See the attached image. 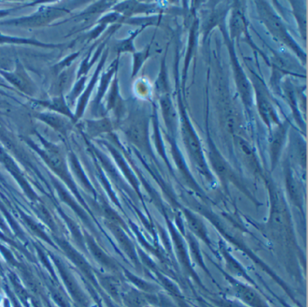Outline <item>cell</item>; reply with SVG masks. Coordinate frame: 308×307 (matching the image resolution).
Here are the masks:
<instances>
[{
    "mask_svg": "<svg viewBox=\"0 0 308 307\" xmlns=\"http://www.w3.org/2000/svg\"><path fill=\"white\" fill-rule=\"evenodd\" d=\"M128 137L135 146L143 151L149 149L148 138V121L142 116L136 117L131 120L126 130Z\"/></svg>",
    "mask_w": 308,
    "mask_h": 307,
    "instance_id": "obj_1",
    "label": "cell"
},
{
    "mask_svg": "<svg viewBox=\"0 0 308 307\" xmlns=\"http://www.w3.org/2000/svg\"><path fill=\"white\" fill-rule=\"evenodd\" d=\"M260 12V15L263 19L264 22L267 25V27L269 28L273 34L279 38L280 40L285 41L286 44L290 45L291 39L287 35L286 29H285L282 23L280 21V19L278 16H276L270 10H268L267 8H266L265 5H261Z\"/></svg>",
    "mask_w": 308,
    "mask_h": 307,
    "instance_id": "obj_2",
    "label": "cell"
},
{
    "mask_svg": "<svg viewBox=\"0 0 308 307\" xmlns=\"http://www.w3.org/2000/svg\"><path fill=\"white\" fill-rule=\"evenodd\" d=\"M183 136L185 139V144L189 151V154L193 157L194 162L200 167L203 170H205V164L204 157L201 150L200 144L197 140L195 135L193 134V130H191L189 126L184 124L183 126Z\"/></svg>",
    "mask_w": 308,
    "mask_h": 307,
    "instance_id": "obj_3",
    "label": "cell"
},
{
    "mask_svg": "<svg viewBox=\"0 0 308 307\" xmlns=\"http://www.w3.org/2000/svg\"><path fill=\"white\" fill-rule=\"evenodd\" d=\"M236 147H237L238 151L242 159L245 162L246 165L252 169H256L258 167L257 163L256 156L254 155V152L252 151L249 145L243 140L241 137H237L236 139Z\"/></svg>",
    "mask_w": 308,
    "mask_h": 307,
    "instance_id": "obj_4",
    "label": "cell"
},
{
    "mask_svg": "<svg viewBox=\"0 0 308 307\" xmlns=\"http://www.w3.org/2000/svg\"><path fill=\"white\" fill-rule=\"evenodd\" d=\"M258 104H259V110H260V115L262 116L264 120L267 124L278 123V119H277L275 111L273 110L271 104L263 96H261V95L259 96V98H258Z\"/></svg>",
    "mask_w": 308,
    "mask_h": 307,
    "instance_id": "obj_5",
    "label": "cell"
},
{
    "mask_svg": "<svg viewBox=\"0 0 308 307\" xmlns=\"http://www.w3.org/2000/svg\"><path fill=\"white\" fill-rule=\"evenodd\" d=\"M285 134H286V129L284 127L279 128L278 130H276L275 134H274L272 144H271V154H272V158L274 161L278 158L280 149L282 148Z\"/></svg>",
    "mask_w": 308,
    "mask_h": 307,
    "instance_id": "obj_6",
    "label": "cell"
},
{
    "mask_svg": "<svg viewBox=\"0 0 308 307\" xmlns=\"http://www.w3.org/2000/svg\"><path fill=\"white\" fill-rule=\"evenodd\" d=\"M211 160L217 174H219L221 177L223 179H229L231 177V173L229 167H227L226 164L223 161V158H221L219 155H217L214 152L211 153Z\"/></svg>",
    "mask_w": 308,
    "mask_h": 307,
    "instance_id": "obj_7",
    "label": "cell"
},
{
    "mask_svg": "<svg viewBox=\"0 0 308 307\" xmlns=\"http://www.w3.org/2000/svg\"><path fill=\"white\" fill-rule=\"evenodd\" d=\"M231 33L234 37H238L242 33L245 29V19L244 15H242L241 10H235L233 12L232 19H231Z\"/></svg>",
    "mask_w": 308,
    "mask_h": 307,
    "instance_id": "obj_8",
    "label": "cell"
},
{
    "mask_svg": "<svg viewBox=\"0 0 308 307\" xmlns=\"http://www.w3.org/2000/svg\"><path fill=\"white\" fill-rule=\"evenodd\" d=\"M161 104H162L163 114L165 119H166V122L169 124V126L175 128V125L176 124V117H175V110L172 106L170 100L167 98H164L163 100H161Z\"/></svg>",
    "mask_w": 308,
    "mask_h": 307,
    "instance_id": "obj_9",
    "label": "cell"
}]
</instances>
